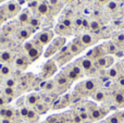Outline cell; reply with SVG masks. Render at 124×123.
Masks as SVG:
<instances>
[{
	"label": "cell",
	"mask_w": 124,
	"mask_h": 123,
	"mask_svg": "<svg viewBox=\"0 0 124 123\" xmlns=\"http://www.w3.org/2000/svg\"><path fill=\"white\" fill-rule=\"evenodd\" d=\"M99 87V82L97 80L90 78V80H86L84 82L79 83L76 86V92L79 93L81 95H90L92 96L95 92Z\"/></svg>",
	"instance_id": "cell-1"
},
{
	"label": "cell",
	"mask_w": 124,
	"mask_h": 123,
	"mask_svg": "<svg viewBox=\"0 0 124 123\" xmlns=\"http://www.w3.org/2000/svg\"><path fill=\"white\" fill-rule=\"evenodd\" d=\"M83 72L84 71L78 65V63L75 62V63H71V64H69L66 68H64L62 73H63L71 82H73V81H76V80H78V78H81L82 76H83Z\"/></svg>",
	"instance_id": "cell-2"
},
{
	"label": "cell",
	"mask_w": 124,
	"mask_h": 123,
	"mask_svg": "<svg viewBox=\"0 0 124 123\" xmlns=\"http://www.w3.org/2000/svg\"><path fill=\"white\" fill-rule=\"evenodd\" d=\"M20 11H21V6L15 1H10L0 8V13H1L4 17L6 16L12 17V16H14V15L19 14Z\"/></svg>",
	"instance_id": "cell-3"
},
{
	"label": "cell",
	"mask_w": 124,
	"mask_h": 123,
	"mask_svg": "<svg viewBox=\"0 0 124 123\" xmlns=\"http://www.w3.org/2000/svg\"><path fill=\"white\" fill-rule=\"evenodd\" d=\"M110 110L107 107H99L96 106L89 111V121L93 122H98L103 120L106 117H108Z\"/></svg>",
	"instance_id": "cell-4"
},
{
	"label": "cell",
	"mask_w": 124,
	"mask_h": 123,
	"mask_svg": "<svg viewBox=\"0 0 124 123\" xmlns=\"http://www.w3.org/2000/svg\"><path fill=\"white\" fill-rule=\"evenodd\" d=\"M94 63L97 70H108L114 65V57L110 56V54H106V56L94 61Z\"/></svg>",
	"instance_id": "cell-5"
},
{
	"label": "cell",
	"mask_w": 124,
	"mask_h": 123,
	"mask_svg": "<svg viewBox=\"0 0 124 123\" xmlns=\"http://www.w3.org/2000/svg\"><path fill=\"white\" fill-rule=\"evenodd\" d=\"M76 62L78 63V65L82 68V70H83V71L88 72V73H89V72L95 71V70H97L96 67H95L94 61H93L92 59L87 58V57H83V58L78 59Z\"/></svg>",
	"instance_id": "cell-6"
},
{
	"label": "cell",
	"mask_w": 124,
	"mask_h": 123,
	"mask_svg": "<svg viewBox=\"0 0 124 123\" xmlns=\"http://www.w3.org/2000/svg\"><path fill=\"white\" fill-rule=\"evenodd\" d=\"M73 57L74 56H73L70 52V50H69V46H64L63 48H61V49L59 50V54H58V57H57V61L59 62V64L62 65V64H64V63L69 62Z\"/></svg>",
	"instance_id": "cell-7"
},
{
	"label": "cell",
	"mask_w": 124,
	"mask_h": 123,
	"mask_svg": "<svg viewBox=\"0 0 124 123\" xmlns=\"http://www.w3.org/2000/svg\"><path fill=\"white\" fill-rule=\"evenodd\" d=\"M54 37V32L52 31H41L39 34H37L36 40L38 41L40 45H47L52 40Z\"/></svg>",
	"instance_id": "cell-8"
},
{
	"label": "cell",
	"mask_w": 124,
	"mask_h": 123,
	"mask_svg": "<svg viewBox=\"0 0 124 123\" xmlns=\"http://www.w3.org/2000/svg\"><path fill=\"white\" fill-rule=\"evenodd\" d=\"M106 51L105 49H103L102 45H99V46H96V47H94L92 50H90L89 52H88L87 54H86V57L89 59H92L93 61H96L97 59L101 58V57L106 56Z\"/></svg>",
	"instance_id": "cell-9"
},
{
	"label": "cell",
	"mask_w": 124,
	"mask_h": 123,
	"mask_svg": "<svg viewBox=\"0 0 124 123\" xmlns=\"http://www.w3.org/2000/svg\"><path fill=\"white\" fill-rule=\"evenodd\" d=\"M68 46H69V50H70V52L73 56H77V54H79L85 49V47H84V45L81 43L79 38H75L74 40L69 44Z\"/></svg>",
	"instance_id": "cell-10"
},
{
	"label": "cell",
	"mask_w": 124,
	"mask_h": 123,
	"mask_svg": "<svg viewBox=\"0 0 124 123\" xmlns=\"http://www.w3.org/2000/svg\"><path fill=\"white\" fill-rule=\"evenodd\" d=\"M107 123H124V110H119L106 118Z\"/></svg>",
	"instance_id": "cell-11"
},
{
	"label": "cell",
	"mask_w": 124,
	"mask_h": 123,
	"mask_svg": "<svg viewBox=\"0 0 124 123\" xmlns=\"http://www.w3.org/2000/svg\"><path fill=\"white\" fill-rule=\"evenodd\" d=\"M78 38H79L81 43L83 44L85 48L86 47H90V46L95 45V44L97 43V40H98V39H97L93 34H88V33H85V34L81 35Z\"/></svg>",
	"instance_id": "cell-12"
},
{
	"label": "cell",
	"mask_w": 124,
	"mask_h": 123,
	"mask_svg": "<svg viewBox=\"0 0 124 123\" xmlns=\"http://www.w3.org/2000/svg\"><path fill=\"white\" fill-rule=\"evenodd\" d=\"M102 47L103 49H105L106 54H110V56H113V54H116L119 52V50H120V48L118 47V46L116 45V43H114L113 40H108V41H105V43L102 44Z\"/></svg>",
	"instance_id": "cell-13"
},
{
	"label": "cell",
	"mask_w": 124,
	"mask_h": 123,
	"mask_svg": "<svg viewBox=\"0 0 124 123\" xmlns=\"http://www.w3.org/2000/svg\"><path fill=\"white\" fill-rule=\"evenodd\" d=\"M112 100H113V104L116 107L121 108L124 106V89L119 88L118 91H116L112 94Z\"/></svg>",
	"instance_id": "cell-14"
},
{
	"label": "cell",
	"mask_w": 124,
	"mask_h": 123,
	"mask_svg": "<svg viewBox=\"0 0 124 123\" xmlns=\"http://www.w3.org/2000/svg\"><path fill=\"white\" fill-rule=\"evenodd\" d=\"M54 83H56V85H58L59 87H62V88H64V89H66L71 85V81L69 80L63 73H60L56 76Z\"/></svg>",
	"instance_id": "cell-15"
},
{
	"label": "cell",
	"mask_w": 124,
	"mask_h": 123,
	"mask_svg": "<svg viewBox=\"0 0 124 123\" xmlns=\"http://www.w3.org/2000/svg\"><path fill=\"white\" fill-rule=\"evenodd\" d=\"M56 71H57V65L54 64V62L52 60L48 61V62L43 67V73H44V76H45V77L46 76L48 77V76L52 75Z\"/></svg>",
	"instance_id": "cell-16"
},
{
	"label": "cell",
	"mask_w": 124,
	"mask_h": 123,
	"mask_svg": "<svg viewBox=\"0 0 124 123\" xmlns=\"http://www.w3.org/2000/svg\"><path fill=\"white\" fill-rule=\"evenodd\" d=\"M122 75H124L122 70H121L120 65H119V63H116V64H114L113 67H111L110 69H108V76L111 78H116L118 80L119 77H121Z\"/></svg>",
	"instance_id": "cell-17"
},
{
	"label": "cell",
	"mask_w": 124,
	"mask_h": 123,
	"mask_svg": "<svg viewBox=\"0 0 124 123\" xmlns=\"http://www.w3.org/2000/svg\"><path fill=\"white\" fill-rule=\"evenodd\" d=\"M107 93L101 89H97L94 94L92 95V98L95 100L96 102H105L107 100Z\"/></svg>",
	"instance_id": "cell-18"
},
{
	"label": "cell",
	"mask_w": 124,
	"mask_h": 123,
	"mask_svg": "<svg viewBox=\"0 0 124 123\" xmlns=\"http://www.w3.org/2000/svg\"><path fill=\"white\" fill-rule=\"evenodd\" d=\"M54 31H56V33H58L59 35H62V36H70L71 34H72V32H71V28L66 27L65 25H63L62 23H58L56 25V27H54Z\"/></svg>",
	"instance_id": "cell-19"
},
{
	"label": "cell",
	"mask_w": 124,
	"mask_h": 123,
	"mask_svg": "<svg viewBox=\"0 0 124 123\" xmlns=\"http://www.w3.org/2000/svg\"><path fill=\"white\" fill-rule=\"evenodd\" d=\"M112 40L116 43V45L118 46L120 49L123 50V47H124V33H118L113 36Z\"/></svg>",
	"instance_id": "cell-20"
},
{
	"label": "cell",
	"mask_w": 124,
	"mask_h": 123,
	"mask_svg": "<svg viewBox=\"0 0 124 123\" xmlns=\"http://www.w3.org/2000/svg\"><path fill=\"white\" fill-rule=\"evenodd\" d=\"M65 41H66L65 37L59 36V37H57V38H54V39H52V44H51V45H54V47L57 48V49L60 50L61 48H63L64 46H65Z\"/></svg>",
	"instance_id": "cell-21"
},
{
	"label": "cell",
	"mask_w": 124,
	"mask_h": 123,
	"mask_svg": "<svg viewBox=\"0 0 124 123\" xmlns=\"http://www.w3.org/2000/svg\"><path fill=\"white\" fill-rule=\"evenodd\" d=\"M17 20H19V22L21 24H28V23H30V21H31L30 12H27V11H23V12H21L19 14Z\"/></svg>",
	"instance_id": "cell-22"
},
{
	"label": "cell",
	"mask_w": 124,
	"mask_h": 123,
	"mask_svg": "<svg viewBox=\"0 0 124 123\" xmlns=\"http://www.w3.org/2000/svg\"><path fill=\"white\" fill-rule=\"evenodd\" d=\"M49 10H50V6L48 2H41V3H39L38 8H37V12H38L40 15L48 14Z\"/></svg>",
	"instance_id": "cell-23"
},
{
	"label": "cell",
	"mask_w": 124,
	"mask_h": 123,
	"mask_svg": "<svg viewBox=\"0 0 124 123\" xmlns=\"http://www.w3.org/2000/svg\"><path fill=\"white\" fill-rule=\"evenodd\" d=\"M39 56H40V50L37 47H34L33 49H31L30 51L27 52V57L30 58L31 61H34V60H36V59H38Z\"/></svg>",
	"instance_id": "cell-24"
},
{
	"label": "cell",
	"mask_w": 124,
	"mask_h": 123,
	"mask_svg": "<svg viewBox=\"0 0 124 123\" xmlns=\"http://www.w3.org/2000/svg\"><path fill=\"white\" fill-rule=\"evenodd\" d=\"M89 30L94 33L99 32L101 30V23L99 21H97V20H93L89 23Z\"/></svg>",
	"instance_id": "cell-25"
},
{
	"label": "cell",
	"mask_w": 124,
	"mask_h": 123,
	"mask_svg": "<svg viewBox=\"0 0 124 123\" xmlns=\"http://www.w3.org/2000/svg\"><path fill=\"white\" fill-rule=\"evenodd\" d=\"M39 99H40V97H39L37 94H31L27 97V104L32 105V106H36L39 102Z\"/></svg>",
	"instance_id": "cell-26"
},
{
	"label": "cell",
	"mask_w": 124,
	"mask_h": 123,
	"mask_svg": "<svg viewBox=\"0 0 124 123\" xmlns=\"http://www.w3.org/2000/svg\"><path fill=\"white\" fill-rule=\"evenodd\" d=\"M17 35H19L20 39H22V40H26V39L30 38V36H31V31L27 30V28H21Z\"/></svg>",
	"instance_id": "cell-27"
},
{
	"label": "cell",
	"mask_w": 124,
	"mask_h": 123,
	"mask_svg": "<svg viewBox=\"0 0 124 123\" xmlns=\"http://www.w3.org/2000/svg\"><path fill=\"white\" fill-rule=\"evenodd\" d=\"M12 60V54L10 51H2L0 52V61L1 62H9Z\"/></svg>",
	"instance_id": "cell-28"
},
{
	"label": "cell",
	"mask_w": 124,
	"mask_h": 123,
	"mask_svg": "<svg viewBox=\"0 0 124 123\" xmlns=\"http://www.w3.org/2000/svg\"><path fill=\"white\" fill-rule=\"evenodd\" d=\"M15 65L20 69H24V68L27 67V63H26V60L23 58V57H16L15 58V61H14Z\"/></svg>",
	"instance_id": "cell-29"
},
{
	"label": "cell",
	"mask_w": 124,
	"mask_h": 123,
	"mask_svg": "<svg viewBox=\"0 0 124 123\" xmlns=\"http://www.w3.org/2000/svg\"><path fill=\"white\" fill-rule=\"evenodd\" d=\"M118 7H119V3L116 0H109L107 2V9L109 11H111V12L118 10Z\"/></svg>",
	"instance_id": "cell-30"
},
{
	"label": "cell",
	"mask_w": 124,
	"mask_h": 123,
	"mask_svg": "<svg viewBox=\"0 0 124 123\" xmlns=\"http://www.w3.org/2000/svg\"><path fill=\"white\" fill-rule=\"evenodd\" d=\"M59 23H62L63 25H65L66 27H69V28H71L73 25V21L70 19V17H66V16L61 17V19L59 20Z\"/></svg>",
	"instance_id": "cell-31"
},
{
	"label": "cell",
	"mask_w": 124,
	"mask_h": 123,
	"mask_svg": "<svg viewBox=\"0 0 124 123\" xmlns=\"http://www.w3.org/2000/svg\"><path fill=\"white\" fill-rule=\"evenodd\" d=\"M57 51H59V50L57 49V48L54 47V45H50L49 47L47 48V50H46V52H45V57H46V58H49L50 56H52V54H54Z\"/></svg>",
	"instance_id": "cell-32"
},
{
	"label": "cell",
	"mask_w": 124,
	"mask_h": 123,
	"mask_svg": "<svg viewBox=\"0 0 124 123\" xmlns=\"http://www.w3.org/2000/svg\"><path fill=\"white\" fill-rule=\"evenodd\" d=\"M11 73V69L8 65H2V68L0 69V75L1 76H7Z\"/></svg>",
	"instance_id": "cell-33"
},
{
	"label": "cell",
	"mask_w": 124,
	"mask_h": 123,
	"mask_svg": "<svg viewBox=\"0 0 124 123\" xmlns=\"http://www.w3.org/2000/svg\"><path fill=\"white\" fill-rule=\"evenodd\" d=\"M54 87H56V83H54V81H47V84H46L45 86V91L47 92H51L54 89Z\"/></svg>",
	"instance_id": "cell-34"
},
{
	"label": "cell",
	"mask_w": 124,
	"mask_h": 123,
	"mask_svg": "<svg viewBox=\"0 0 124 123\" xmlns=\"http://www.w3.org/2000/svg\"><path fill=\"white\" fill-rule=\"evenodd\" d=\"M3 93L6 96H9V97H13L15 95V92L12 87H4L3 89Z\"/></svg>",
	"instance_id": "cell-35"
},
{
	"label": "cell",
	"mask_w": 124,
	"mask_h": 123,
	"mask_svg": "<svg viewBox=\"0 0 124 123\" xmlns=\"http://www.w3.org/2000/svg\"><path fill=\"white\" fill-rule=\"evenodd\" d=\"M35 47V45H34V41H26L25 44H24V46H23V48H24V50H25L26 52H28L31 49H33V48Z\"/></svg>",
	"instance_id": "cell-36"
},
{
	"label": "cell",
	"mask_w": 124,
	"mask_h": 123,
	"mask_svg": "<svg viewBox=\"0 0 124 123\" xmlns=\"http://www.w3.org/2000/svg\"><path fill=\"white\" fill-rule=\"evenodd\" d=\"M28 24H30L32 27H37V26H39V24H40V21H39L38 19H36V17H33V19H31Z\"/></svg>",
	"instance_id": "cell-37"
},
{
	"label": "cell",
	"mask_w": 124,
	"mask_h": 123,
	"mask_svg": "<svg viewBox=\"0 0 124 123\" xmlns=\"http://www.w3.org/2000/svg\"><path fill=\"white\" fill-rule=\"evenodd\" d=\"M15 84H16V82H15L13 78H8V80L6 81V87H14Z\"/></svg>",
	"instance_id": "cell-38"
},
{
	"label": "cell",
	"mask_w": 124,
	"mask_h": 123,
	"mask_svg": "<svg viewBox=\"0 0 124 123\" xmlns=\"http://www.w3.org/2000/svg\"><path fill=\"white\" fill-rule=\"evenodd\" d=\"M14 117V111L12 109H6V115H4V118L7 119H11V118Z\"/></svg>",
	"instance_id": "cell-39"
},
{
	"label": "cell",
	"mask_w": 124,
	"mask_h": 123,
	"mask_svg": "<svg viewBox=\"0 0 124 123\" xmlns=\"http://www.w3.org/2000/svg\"><path fill=\"white\" fill-rule=\"evenodd\" d=\"M27 119L28 120H35V119H37V113L35 112L34 110H30V111H28V115H27Z\"/></svg>",
	"instance_id": "cell-40"
},
{
	"label": "cell",
	"mask_w": 124,
	"mask_h": 123,
	"mask_svg": "<svg viewBox=\"0 0 124 123\" xmlns=\"http://www.w3.org/2000/svg\"><path fill=\"white\" fill-rule=\"evenodd\" d=\"M36 109H37V111H39V112H46V110H47L46 105H43V104H37Z\"/></svg>",
	"instance_id": "cell-41"
},
{
	"label": "cell",
	"mask_w": 124,
	"mask_h": 123,
	"mask_svg": "<svg viewBox=\"0 0 124 123\" xmlns=\"http://www.w3.org/2000/svg\"><path fill=\"white\" fill-rule=\"evenodd\" d=\"M28 111H30V109L26 108V107H23V108H21V110H20V115H21L22 117H24V118H27Z\"/></svg>",
	"instance_id": "cell-42"
},
{
	"label": "cell",
	"mask_w": 124,
	"mask_h": 123,
	"mask_svg": "<svg viewBox=\"0 0 124 123\" xmlns=\"http://www.w3.org/2000/svg\"><path fill=\"white\" fill-rule=\"evenodd\" d=\"M118 85L120 86V88L124 89V75H122L121 77L118 78Z\"/></svg>",
	"instance_id": "cell-43"
},
{
	"label": "cell",
	"mask_w": 124,
	"mask_h": 123,
	"mask_svg": "<svg viewBox=\"0 0 124 123\" xmlns=\"http://www.w3.org/2000/svg\"><path fill=\"white\" fill-rule=\"evenodd\" d=\"M73 122L74 123H82L83 122L81 119V117L78 115V113H75V115H73Z\"/></svg>",
	"instance_id": "cell-44"
},
{
	"label": "cell",
	"mask_w": 124,
	"mask_h": 123,
	"mask_svg": "<svg viewBox=\"0 0 124 123\" xmlns=\"http://www.w3.org/2000/svg\"><path fill=\"white\" fill-rule=\"evenodd\" d=\"M58 115H52V117H50V118H48V120H47V123H56L57 122V120H58Z\"/></svg>",
	"instance_id": "cell-45"
},
{
	"label": "cell",
	"mask_w": 124,
	"mask_h": 123,
	"mask_svg": "<svg viewBox=\"0 0 124 123\" xmlns=\"http://www.w3.org/2000/svg\"><path fill=\"white\" fill-rule=\"evenodd\" d=\"M48 3H49V6H51V7H57V6H59L60 1H59V0H49Z\"/></svg>",
	"instance_id": "cell-46"
},
{
	"label": "cell",
	"mask_w": 124,
	"mask_h": 123,
	"mask_svg": "<svg viewBox=\"0 0 124 123\" xmlns=\"http://www.w3.org/2000/svg\"><path fill=\"white\" fill-rule=\"evenodd\" d=\"M28 6H30V8H32V9L34 8V9H36V10H37V8H38L39 3H38V1H36V0H35V1H32V2H31Z\"/></svg>",
	"instance_id": "cell-47"
},
{
	"label": "cell",
	"mask_w": 124,
	"mask_h": 123,
	"mask_svg": "<svg viewBox=\"0 0 124 123\" xmlns=\"http://www.w3.org/2000/svg\"><path fill=\"white\" fill-rule=\"evenodd\" d=\"M89 23H90V22L88 21V20L83 19V24H82V26H84V27H88V28H89Z\"/></svg>",
	"instance_id": "cell-48"
},
{
	"label": "cell",
	"mask_w": 124,
	"mask_h": 123,
	"mask_svg": "<svg viewBox=\"0 0 124 123\" xmlns=\"http://www.w3.org/2000/svg\"><path fill=\"white\" fill-rule=\"evenodd\" d=\"M83 24V19H76L75 20V25L76 26H82Z\"/></svg>",
	"instance_id": "cell-49"
},
{
	"label": "cell",
	"mask_w": 124,
	"mask_h": 123,
	"mask_svg": "<svg viewBox=\"0 0 124 123\" xmlns=\"http://www.w3.org/2000/svg\"><path fill=\"white\" fill-rule=\"evenodd\" d=\"M56 123H66V121H65V119L64 118H58V120H57V122Z\"/></svg>",
	"instance_id": "cell-50"
},
{
	"label": "cell",
	"mask_w": 124,
	"mask_h": 123,
	"mask_svg": "<svg viewBox=\"0 0 124 123\" xmlns=\"http://www.w3.org/2000/svg\"><path fill=\"white\" fill-rule=\"evenodd\" d=\"M119 65H120L121 70H122V72H123V74H124V60H122L121 62H119Z\"/></svg>",
	"instance_id": "cell-51"
},
{
	"label": "cell",
	"mask_w": 124,
	"mask_h": 123,
	"mask_svg": "<svg viewBox=\"0 0 124 123\" xmlns=\"http://www.w3.org/2000/svg\"><path fill=\"white\" fill-rule=\"evenodd\" d=\"M4 31H6L7 33H10V32H12V27H11V26H6V27H4Z\"/></svg>",
	"instance_id": "cell-52"
},
{
	"label": "cell",
	"mask_w": 124,
	"mask_h": 123,
	"mask_svg": "<svg viewBox=\"0 0 124 123\" xmlns=\"http://www.w3.org/2000/svg\"><path fill=\"white\" fill-rule=\"evenodd\" d=\"M4 104H6V100H4L2 97H0V107L4 106Z\"/></svg>",
	"instance_id": "cell-53"
},
{
	"label": "cell",
	"mask_w": 124,
	"mask_h": 123,
	"mask_svg": "<svg viewBox=\"0 0 124 123\" xmlns=\"http://www.w3.org/2000/svg\"><path fill=\"white\" fill-rule=\"evenodd\" d=\"M1 123H12V122H11L10 119H7V118H4V119L1 121Z\"/></svg>",
	"instance_id": "cell-54"
},
{
	"label": "cell",
	"mask_w": 124,
	"mask_h": 123,
	"mask_svg": "<svg viewBox=\"0 0 124 123\" xmlns=\"http://www.w3.org/2000/svg\"><path fill=\"white\" fill-rule=\"evenodd\" d=\"M51 101H52V98H51V97H47V98L45 99V102H46V104H48V102H51Z\"/></svg>",
	"instance_id": "cell-55"
},
{
	"label": "cell",
	"mask_w": 124,
	"mask_h": 123,
	"mask_svg": "<svg viewBox=\"0 0 124 123\" xmlns=\"http://www.w3.org/2000/svg\"><path fill=\"white\" fill-rule=\"evenodd\" d=\"M3 20H4V16L1 14V13H0V24H1L2 22H3Z\"/></svg>",
	"instance_id": "cell-56"
},
{
	"label": "cell",
	"mask_w": 124,
	"mask_h": 123,
	"mask_svg": "<svg viewBox=\"0 0 124 123\" xmlns=\"http://www.w3.org/2000/svg\"><path fill=\"white\" fill-rule=\"evenodd\" d=\"M46 84H47V82H44V83H40V88H45Z\"/></svg>",
	"instance_id": "cell-57"
},
{
	"label": "cell",
	"mask_w": 124,
	"mask_h": 123,
	"mask_svg": "<svg viewBox=\"0 0 124 123\" xmlns=\"http://www.w3.org/2000/svg\"><path fill=\"white\" fill-rule=\"evenodd\" d=\"M97 1L100 2V3H107V2L109 1V0H97Z\"/></svg>",
	"instance_id": "cell-58"
},
{
	"label": "cell",
	"mask_w": 124,
	"mask_h": 123,
	"mask_svg": "<svg viewBox=\"0 0 124 123\" xmlns=\"http://www.w3.org/2000/svg\"><path fill=\"white\" fill-rule=\"evenodd\" d=\"M121 12H122V15L124 16V4L122 6V9H121Z\"/></svg>",
	"instance_id": "cell-59"
},
{
	"label": "cell",
	"mask_w": 124,
	"mask_h": 123,
	"mask_svg": "<svg viewBox=\"0 0 124 123\" xmlns=\"http://www.w3.org/2000/svg\"><path fill=\"white\" fill-rule=\"evenodd\" d=\"M95 123H107L106 120H101V121H98V122H95Z\"/></svg>",
	"instance_id": "cell-60"
},
{
	"label": "cell",
	"mask_w": 124,
	"mask_h": 123,
	"mask_svg": "<svg viewBox=\"0 0 124 123\" xmlns=\"http://www.w3.org/2000/svg\"><path fill=\"white\" fill-rule=\"evenodd\" d=\"M1 83H2V76L0 75V84H1Z\"/></svg>",
	"instance_id": "cell-61"
},
{
	"label": "cell",
	"mask_w": 124,
	"mask_h": 123,
	"mask_svg": "<svg viewBox=\"0 0 124 123\" xmlns=\"http://www.w3.org/2000/svg\"><path fill=\"white\" fill-rule=\"evenodd\" d=\"M66 1H73V0H66Z\"/></svg>",
	"instance_id": "cell-62"
},
{
	"label": "cell",
	"mask_w": 124,
	"mask_h": 123,
	"mask_svg": "<svg viewBox=\"0 0 124 123\" xmlns=\"http://www.w3.org/2000/svg\"><path fill=\"white\" fill-rule=\"evenodd\" d=\"M1 1H3V0H0V2H1Z\"/></svg>",
	"instance_id": "cell-63"
},
{
	"label": "cell",
	"mask_w": 124,
	"mask_h": 123,
	"mask_svg": "<svg viewBox=\"0 0 124 123\" xmlns=\"http://www.w3.org/2000/svg\"><path fill=\"white\" fill-rule=\"evenodd\" d=\"M116 1H118V0H116Z\"/></svg>",
	"instance_id": "cell-64"
}]
</instances>
